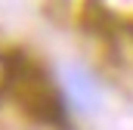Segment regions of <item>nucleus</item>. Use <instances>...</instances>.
Returning <instances> with one entry per match:
<instances>
[{
	"mask_svg": "<svg viewBox=\"0 0 133 130\" xmlns=\"http://www.w3.org/2000/svg\"><path fill=\"white\" fill-rule=\"evenodd\" d=\"M0 99L16 102L19 112L37 127L71 130V115L62 90L40 65V59L22 47L0 53Z\"/></svg>",
	"mask_w": 133,
	"mask_h": 130,
	"instance_id": "obj_1",
	"label": "nucleus"
},
{
	"mask_svg": "<svg viewBox=\"0 0 133 130\" xmlns=\"http://www.w3.org/2000/svg\"><path fill=\"white\" fill-rule=\"evenodd\" d=\"M81 28L87 34L102 37V40H115L121 34V19L102 0H84V6H81Z\"/></svg>",
	"mask_w": 133,
	"mask_h": 130,
	"instance_id": "obj_2",
	"label": "nucleus"
},
{
	"mask_svg": "<svg viewBox=\"0 0 133 130\" xmlns=\"http://www.w3.org/2000/svg\"><path fill=\"white\" fill-rule=\"evenodd\" d=\"M65 81H68V93H71V99H74L81 108H93V105H99V87H96V81H93L84 68L68 65V68H65Z\"/></svg>",
	"mask_w": 133,
	"mask_h": 130,
	"instance_id": "obj_3",
	"label": "nucleus"
}]
</instances>
